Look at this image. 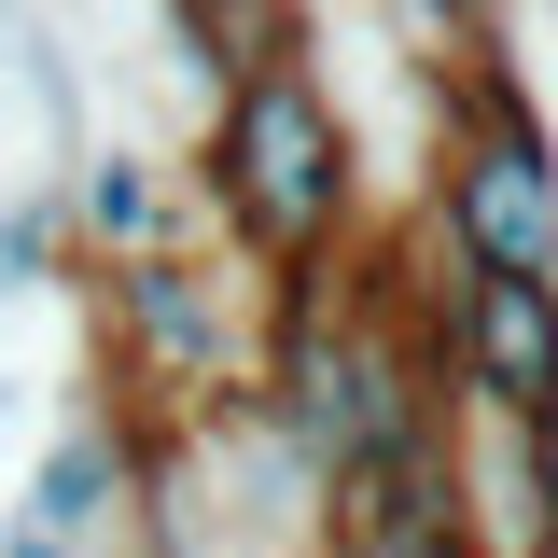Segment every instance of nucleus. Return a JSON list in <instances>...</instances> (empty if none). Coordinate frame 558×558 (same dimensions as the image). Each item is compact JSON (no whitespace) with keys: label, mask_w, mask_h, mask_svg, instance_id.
Returning <instances> with one entry per match:
<instances>
[{"label":"nucleus","mask_w":558,"mask_h":558,"mask_svg":"<svg viewBox=\"0 0 558 558\" xmlns=\"http://www.w3.org/2000/svg\"><path fill=\"white\" fill-rule=\"evenodd\" d=\"M196 196H209V223H223L266 279L349 252V238H363V154H349L336 84H322V70H266V84H238V98L209 112Z\"/></svg>","instance_id":"nucleus-1"},{"label":"nucleus","mask_w":558,"mask_h":558,"mask_svg":"<svg viewBox=\"0 0 558 558\" xmlns=\"http://www.w3.org/2000/svg\"><path fill=\"white\" fill-rule=\"evenodd\" d=\"M433 223H447L461 279H558V140L531 84L433 140Z\"/></svg>","instance_id":"nucleus-2"},{"label":"nucleus","mask_w":558,"mask_h":558,"mask_svg":"<svg viewBox=\"0 0 558 558\" xmlns=\"http://www.w3.org/2000/svg\"><path fill=\"white\" fill-rule=\"evenodd\" d=\"M98 363H112L126 391H154L168 418L252 377L238 293H223V266H209L196 238H168V252H126V266H98Z\"/></svg>","instance_id":"nucleus-3"},{"label":"nucleus","mask_w":558,"mask_h":558,"mask_svg":"<svg viewBox=\"0 0 558 558\" xmlns=\"http://www.w3.org/2000/svg\"><path fill=\"white\" fill-rule=\"evenodd\" d=\"M307 545H322V558H488L461 433H447V447H405V461H349V475H322Z\"/></svg>","instance_id":"nucleus-4"},{"label":"nucleus","mask_w":558,"mask_h":558,"mask_svg":"<svg viewBox=\"0 0 558 558\" xmlns=\"http://www.w3.org/2000/svg\"><path fill=\"white\" fill-rule=\"evenodd\" d=\"M447 391H461V418H502V433L558 418V279L447 266Z\"/></svg>","instance_id":"nucleus-5"},{"label":"nucleus","mask_w":558,"mask_h":558,"mask_svg":"<svg viewBox=\"0 0 558 558\" xmlns=\"http://www.w3.org/2000/svg\"><path fill=\"white\" fill-rule=\"evenodd\" d=\"M126 405H84L70 433H43V461H28V502H14V531H43V545L98 558L112 531H126Z\"/></svg>","instance_id":"nucleus-6"},{"label":"nucleus","mask_w":558,"mask_h":558,"mask_svg":"<svg viewBox=\"0 0 558 558\" xmlns=\"http://www.w3.org/2000/svg\"><path fill=\"white\" fill-rule=\"evenodd\" d=\"M154 28H168V57L196 70L209 98H238V84H266V70H307V0H154Z\"/></svg>","instance_id":"nucleus-7"},{"label":"nucleus","mask_w":558,"mask_h":558,"mask_svg":"<svg viewBox=\"0 0 558 558\" xmlns=\"http://www.w3.org/2000/svg\"><path fill=\"white\" fill-rule=\"evenodd\" d=\"M57 196H70V238H84L98 266H126V252H168V238H182V182H168L154 154H126V140H98Z\"/></svg>","instance_id":"nucleus-8"},{"label":"nucleus","mask_w":558,"mask_h":558,"mask_svg":"<svg viewBox=\"0 0 558 558\" xmlns=\"http://www.w3.org/2000/svg\"><path fill=\"white\" fill-rule=\"evenodd\" d=\"M70 252H84V238H70V196H57V182L0 196V307H43V293L70 279Z\"/></svg>","instance_id":"nucleus-9"},{"label":"nucleus","mask_w":558,"mask_h":558,"mask_svg":"<svg viewBox=\"0 0 558 558\" xmlns=\"http://www.w3.org/2000/svg\"><path fill=\"white\" fill-rule=\"evenodd\" d=\"M517 447H531V517H545V558H558V418H531Z\"/></svg>","instance_id":"nucleus-10"},{"label":"nucleus","mask_w":558,"mask_h":558,"mask_svg":"<svg viewBox=\"0 0 558 558\" xmlns=\"http://www.w3.org/2000/svg\"><path fill=\"white\" fill-rule=\"evenodd\" d=\"M433 14H461V28H502V0H433Z\"/></svg>","instance_id":"nucleus-11"},{"label":"nucleus","mask_w":558,"mask_h":558,"mask_svg":"<svg viewBox=\"0 0 558 558\" xmlns=\"http://www.w3.org/2000/svg\"><path fill=\"white\" fill-rule=\"evenodd\" d=\"M0 558H70V545H43V531H0Z\"/></svg>","instance_id":"nucleus-12"},{"label":"nucleus","mask_w":558,"mask_h":558,"mask_svg":"<svg viewBox=\"0 0 558 558\" xmlns=\"http://www.w3.org/2000/svg\"><path fill=\"white\" fill-rule=\"evenodd\" d=\"M182 14H209V0H182Z\"/></svg>","instance_id":"nucleus-13"},{"label":"nucleus","mask_w":558,"mask_h":558,"mask_svg":"<svg viewBox=\"0 0 558 558\" xmlns=\"http://www.w3.org/2000/svg\"><path fill=\"white\" fill-rule=\"evenodd\" d=\"M0 14H14V0H0Z\"/></svg>","instance_id":"nucleus-14"}]
</instances>
